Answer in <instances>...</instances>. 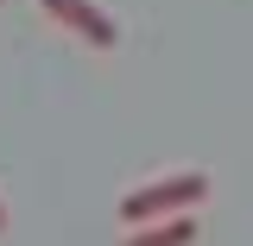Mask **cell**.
Listing matches in <instances>:
<instances>
[{
  "label": "cell",
  "instance_id": "cell-1",
  "mask_svg": "<svg viewBox=\"0 0 253 246\" xmlns=\"http://www.w3.org/2000/svg\"><path fill=\"white\" fill-rule=\"evenodd\" d=\"M203 196H209V171H171V177H152V183L126 189V196H121V221H126V227H146V221L196 215Z\"/></svg>",
  "mask_w": 253,
  "mask_h": 246
},
{
  "label": "cell",
  "instance_id": "cell-2",
  "mask_svg": "<svg viewBox=\"0 0 253 246\" xmlns=\"http://www.w3.org/2000/svg\"><path fill=\"white\" fill-rule=\"evenodd\" d=\"M38 6H44L57 26H70L76 38H89L95 51H114V44H121V26H114L95 0H38Z\"/></svg>",
  "mask_w": 253,
  "mask_h": 246
},
{
  "label": "cell",
  "instance_id": "cell-3",
  "mask_svg": "<svg viewBox=\"0 0 253 246\" xmlns=\"http://www.w3.org/2000/svg\"><path fill=\"white\" fill-rule=\"evenodd\" d=\"M196 240V215H171V221H146V227H133L121 246H190Z\"/></svg>",
  "mask_w": 253,
  "mask_h": 246
},
{
  "label": "cell",
  "instance_id": "cell-4",
  "mask_svg": "<svg viewBox=\"0 0 253 246\" xmlns=\"http://www.w3.org/2000/svg\"><path fill=\"white\" fill-rule=\"evenodd\" d=\"M0 234H6V202H0Z\"/></svg>",
  "mask_w": 253,
  "mask_h": 246
}]
</instances>
